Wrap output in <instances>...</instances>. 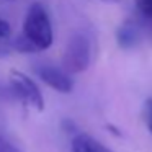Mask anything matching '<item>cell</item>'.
<instances>
[{
	"instance_id": "cell-3",
	"label": "cell",
	"mask_w": 152,
	"mask_h": 152,
	"mask_svg": "<svg viewBox=\"0 0 152 152\" xmlns=\"http://www.w3.org/2000/svg\"><path fill=\"white\" fill-rule=\"evenodd\" d=\"M8 82H10V88L13 95L25 106H30L34 111L44 110V96L31 77H28L26 74L20 72V70H12L8 75Z\"/></svg>"
},
{
	"instance_id": "cell-9",
	"label": "cell",
	"mask_w": 152,
	"mask_h": 152,
	"mask_svg": "<svg viewBox=\"0 0 152 152\" xmlns=\"http://www.w3.org/2000/svg\"><path fill=\"white\" fill-rule=\"evenodd\" d=\"M136 4L142 15L152 18V0H136Z\"/></svg>"
},
{
	"instance_id": "cell-5",
	"label": "cell",
	"mask_w": 152,
	"mask_h": 152,
	"mask_svg": "<svg viewBox=\"0 0 152 152\" xmlns=\"http://www.w3.org/2000/svg\"><path fill=\"white\" fill-rule=\"evenodd\" d=\"M72 152H113L100 141L93 139L85 132L74 134L72 137Z\"/></svg>"
},
{
	"instance_id": "cell-8",
	"label": "cell",
	"mask_w": 152,
	"mask_h": 152,
	"mask_svg": "<svg viewBox=\"0 0 152 152\" xmlns=\"http://www.w3.org/2000/svg\"><path fill=\"white\" fill-rule=\"evenodd\" d=\"M0 152H23V151L0 132Z\"/></svg>"
},
{
	"instance_id": "cell-4",
	"label": "cell",
	"mask_w": 152,
	"mask_h": 152,
	"mask_svg": "<svg viewBox=\"0 0 152 152\" xmlns=\"http://www.w3.org/2000/svg\"><path fill=\"white\" fill-rule=\"evenodd\" d=\"M34 72L39 77V80H43L48 87H51L56 92L70 93L74 90V80L70 74H67L61 67L51 66V64H38L34 67Z\"/></svg>"
},
{
	"instance_id": "cell-2",
	"label": "cell",
	"mask_w": 152,
	"mask_h": 152,
	"mask_svg": "<svg viewBox=\"0 0 152 152\" xmlns=\"http://www.w3.org/2000/svg\"><path fill=\"white\" fill-rule=\"evenodd\" d=\"M92 61V43L83 33H75L69 38L62 54V69L67 74H80L88 69Z\"/></svg>"
},
{
	"instance_id": "cell-11",
	"label": "cell",
	"mask_w": 152,
	"mask_h": 152,
	"mask_svg": "<svg viewBox=\"0 0 152 152\" xmlns=\"http://www.w3.org/2000/svg\"><path fill=\"white\" fill-rule=\"evenodd\" d=\"M102 2H106V4H118L121 0H102Z\"/></svg>"
},
{
	"instance_id": "cell-1",
	"label": "cell",
	"mask_w": 152,
	"mask_h": 152,
	"mask_svg": "<svg viewBox=\"0 0 152 152\" xmlns=\"http://www.w3.org/2000/svg\"><path fill=\"white\" fill-rule=\"evenodd\" d=\"M53 23L43 4H33L26 12L23 33L13 39V49L18 53H41L53 46Z\"/></svg>"
},
{
	"instance_id": "cell-7",
	"label": "cell",
	"mask_w": 152,
	"mask_h": 152,
	"mask_svg": "<svg viewBox=\"0 0 152 152\" xmlns=\"http://www.w3.org/2000/svg\"><path fill=\"white\" fill-rule=\"evenodd\" d=\"M13 49V41H12V26L7 20L0 18V57L7 56Z\"/></svg>"
},
{
	"instance_id": "cell-10",
	"label": "cell",
	"mask_w": 152,
	"mask_h": 152,
	"mask_svg": "<svg viewBox=\"0 0 152 152\" xmlns=\"http://www.w3.org/2000/svg\"><path fill=\"white\" fill-rule=\"evenodd\" d=\"M145 121H147V128L152 132V98L145 103Z\"/></svg>"
},
{
	"instance_id": "cell-6",
	"label": "cell",
	"mask_w": 152,
	"mask_h": 152,
	"mask_svg": "<svg viewBox=\"0 0 152 152\" xmlns=\"http://www.w3.org/2000/svg\"><path fill=\"white\" fill-rule=\"evenodd\" d=\"M116 38H118V43L121 48H132L137 43L139 34H137V30L131 23H124L116 31Z\"/></svg>"
}]
</instances>
